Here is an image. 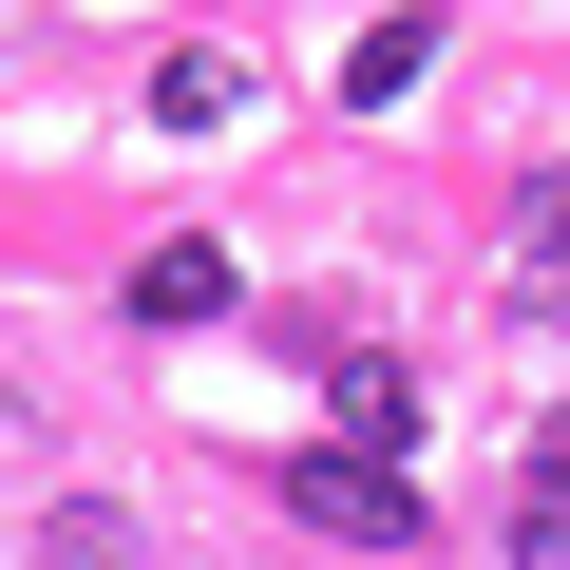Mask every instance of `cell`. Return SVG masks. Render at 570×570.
<instances>
[{"label": "cell", "instance_id": "cell-1", "mask_svg": "<svg viewBox=\"0 0 570 570\" xmlns=\"http://www.w3.org/2000/svg\"><path fill=\"white\" fill-rule=\"evenodd\" d=\"M285 513H305V532H362V551H419V475H381V456H285Z\"/></svg>", "mask_w": 570, "mask_h": 570}, {"label": "cell", "instance_id": "cell-2", "mask_svg": "<svg viewBox=\"0 0 570 570\" xmlns=\"http://www.w3.org/2000/svg\"><path fill=\"white\" fill-rule=\"evenodd\" d=\"M134 324H228V247H153L134 266Z\"/></svg>", "mask_w": 570, "mask_h": 570}, {"label": "cell", "instance_id": "cell-3", "mask_svg": "<svg viewBox=\"0 0 570 570\" xmlns=\"http://www.w3.org/2000/svg\"><path fill=\"white\" fill-rule=\"evenodd\" d=\"M153 115H171V134H209V115H247V58H228V39H190V58H153Z\"/></svg>", "mask_w": 570, "mask_h": 570}, {"label": "cell", "instance_id": "cell-4", "mask_svg": "<svg viewBox=\"0 0 570 570\" xmlns=\"http://www.w3.org/2000/svg\"><path fill=\"white\" fill-rule=\"evenodd\" d=\"M400 419H419V381H400V362H343V438H362V456H400Z\"/></svg>", "mask_w": 570, "mask_h": 570}, {"label": "cell", "instance_id": "cell-5", "mask_svg": "<svg viewBox=\"0 0 570 570\" xmlns=\"http://www.w3.org/2000/svg\"><path fill=\"white\" fill-rule=\"evenodd\" d=\"M419 58H438V20H381V39L343 58V96H419Z\"/></svg>", "mask_w": 570, "mask_h": 570}, {"label": "cell", "instance_id": "cell-6", "mask_svg": "<svg viewBox=\"0 0 570 570\" xmlns=\"http://www.w3.org/2000/svg\"><path fill=\"white\" fill-rule=\"evenodd\" d=\"M513 570H570V494H532V513H513Z\"/></svg>", "mask_w": 570, "mask_h": 570}, {"label": "cell", "instance_id": "cell-7", "mask_svg": "<svg viewBox=\"0 0 570 570\" xmlns=\"http://www.w3.org/2000/svg\"><path fill=\"white\" fill-rule=\"evenodd\" d=\"M513 228H532V266H551V285H570V171H551V190H532V209H513Z\"/></svg>", "mask_w": 570, "mask_h": 570}, {"label": "cell", "instance_id": "cell-8", "mask_svg": "<svg viewBox=\"0 0 570 570\" xmlns=\"http://www.w3.org/2000/svg\"><path fill=\"white\" fill-rule=\"evenodd\" d=\"M532 494H570V419H551V456H532Z\"/></svg>", "mask_w": 570, "mask_h": 570}]
</instances>
